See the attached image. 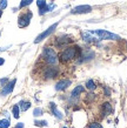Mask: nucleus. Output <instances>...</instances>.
<instances>
[{
	"label": "nucleus",
	"instance_id": "nucleus-22",
	"mask_svg": "<svg viewBox=\"0 0 127 128\" xmlns=\"http://www.w3.org/2000/svg\"><path fill=\"white\" fill-rule=\"evenodd\" d=\"M34 124L39 127H46L48 124H47V121H34Z\"/></svg>",
	"mask_w": 127,
	"mask_h": 128
},
{
	"label": "nucleus",
	"instance_id": "nucleus-26",
	"mask_svg": "<svg viewBox=\"0 0 127 128\" xmlns=\"http://www.w3.org/2000/svg\"><path fill=\"white\" fill-rule=\"evenodd\" d=\"M109 94H111V90H109L107 87H105V95H106V96H109Z\"/></svg>",
	"mask_w": 127,
	"mask_h": 128
},
{
	"label": "nucleus",
	"instance_id": "nucleus-18",
	"mask_svg": "<svg viewBox=\"0 0 127 128\" xmlns=\"http://www.w3.org/2000/svg\"><path fill=\"white\" fill-rule=\"evenodd\" d=\"M12 112H13V116L16 118V119H19V116H20V107L18 105H16V106H13V109H12Z\"/></svg>",
	"mask_w": 127,
	"mask_h": 128
},
{
	"label": "nucleus",
	"instance_id": "nucleus-32",
	"mask_svg": "<svg viewBox=\"0 0 127 128\" xmlns=\"http://www.w3.org/2000/svg\"><path fill=\"white\" fill-rule=\"evenodd\" d=\"M0 34H1V33H0Z\"/></svg>",
	"mask_w": 127,
	"mask_h": 128
},
{
	"label": "nucleus",
	"instance_id": "nucleus-14",
	"mask_svg": "<svg viewBox=\"0 0 127 128\" xmlns=\"http://www.w3.org/2000/svg\"><path fill=\"white\" fill-rule=\"evenodd\" d=\"M84 86H77L75 88L72 90V93H71V96L72 98H79V95H81V93L84 92Z\"/></svg>",
	"mask_w": 127,
	"mask_h": 128
},
{
	"label": "nucleus",
	"instance_id": "nucleus-30",
	"mask_svg": "<svg viewBox=\"0 0 127 128\" xmlns=\"http://www.w3.org/2000/svg\"><path fill=\"white\" fill-rule=\"evenodd\" d=\"M1 16H3V11L0 10V18H1Z\"/></svg>",
	"mask_w": 127,
	"mask_h": 128
},
{
	"label": "nucleus",
	"instance_id": "nucleus-2",
	"mask_svg": "<svg viewBox=\"0 0 127 128\" xmlns=\"http://www.w3.org/2000/svg\"><path fill=\"white\" fill-rule=\"evenodd\" d=\"M42 58L48 65H55L58 62V56L52 47H45L42 50Z\"/></svg>",
	"mask_w": 127,
	"mask_h": 128
},
{
	"label": "nucleus",
	"instance_id": "nucleus-10",
	"mask_svg": "<svg viewBox=\"0 0 127 128\" xmlns=\"http://www.w3.org/2000/svg\"><path fill=\"white\" fill-rule=\"evenodd\" d=\"M71 85H72V81H71V80H68V79H62V80L57 82L55 90H65V89L68 88Z\"/></svg>",
	"mask_w": 127,
	"mask_h": 128
},
{
	"label": "nucleus",
	"instance_id": "nucleus-27",
	"mask_svg": "<svg viewBox=\"0 0 127 128\" xmlns=\"http://www.w3.org/2000/svg\"><path fill=\"white\" fill-rule=\"evenodd\" d=\"M7 82V79H1L0 80V84H1V86H5V84Z\"/></svg>",
	"mask_w": 127,
	"mask_h": 128
},
{
	"label": "nucleus",
	"instance_id": "nucleus-24",
	"mask_svg": "<svg viewBox=\"0 0 127 128\" xmlns=\"http://www.w3.org/2000/svg\"><path fill=\"white\" fill-rule=\"evenodd\" d=\"M88 128H102V126H101L99 122H92V124L88 126Z\"/></svg>",
	"mask_w": 127,
	"mask_h": 128
},
{
	"label": "nucleus",
	"instance_id": "nucleus-29",
	"mask_svg": "<svg viewBox=\"0 0 127 128\" xmlns=\"http://www.w3.org/2000/svg\"><path fill=\"white\" fill-rule=\"evenodd\" d=\"M4 62H5V60L3 58H0V66H1V65H4Z\"/></svg>",
	"mask_w": 127,
	"mask_h": 128
},
{
	"label": "nucleus",
	"instance_id": "nucleus-8",
	"mask_svg": "<svg viewBox=\"0 0 127 128\" xmlns=\"http://www.w3.org/2000/svg\"><path fill=\"white\" fill-rule=\"evenodd\" d=\"M89 12H92V7L89 5H80V6L72 8L71 13L72 14H85V13H89Z\"/></svg>",
	"mask_w": 127,
	"mask_h": 128
},
{
	"label": "nucleus",
	"instance_id": "nucleus-16",
	"mask_svg": "<svg viewBox=\"0 0 127 128\" xmlns=\"http://www.w3.org/2000/svg\"><path fill=\"white\" fill-rule=\"evenodd\" d=\"M19 107L23 112H25V110H27V109L31 107V102H28V101H20Z\"/></svg>",
	"mask_w": 127,
	"mask_h": 128
},
{
	"label": "nucleus",
	"instance_id": "nucleus-6",
	"mask_svg": "<svg viewBox=\"0 0 127 128\" xmlns=\"http://www.w3.org/2000/svg\"><path fill=\"white\" fill-rule=\"evenodd\" d=\"M59 75V68L57 66L51 65L50 67H46L44 70V78L45 79H54Z\"/></svg>",
	"mask_w": 127,
	"mask_h": 128
},
{
	"label": "nucleus",
	"instance_id": "nucleus-12",
	"mask_svg": "<svg viewBox=\"0 0 127 128\" xmlns=\"http://www.w3.org/2000/svg\"><path fill=\"white\" fill-rule=\"evenodd\" d=\"M50 108H51V110H52V113H53V115L57 118V119H62V116H64V115H62L61 112L57 108V105H55L54 102H51V104H50Z\"/></svg>",
	"mask_w": 127,
	"mask_h": 128
},
{
	"label": "nucleus",
	"instance_id": "nucleus-19",
	"mask_svg": "<svg viewBox=\"0 0 127 128\" xmlns=\"http://www.w3.org/2000/svg\"><path fill=\"white\" fill-rule=\"evenodd\" d=\"M10 120L8 119H3L0 120V128H8L10 127Z\"/></svg>",
	"mask_w": 127,
	"mask_h": 128
},
{
	"label": "nucleus",
	"instance_id": "nucleus-9",
	"mask_svg": "<svg viewBox=\"0 0 127 128\" xmlns=\"http://www.w3.org/2000/svg\"><path fill=\"white\" fill-rule=\"evenodd\" d=\"M16 82H17V80H16V79H13V80H11V81L8 82L7 85L3 86V89H1V93H0V95L6 96V95H8L10 93H12V90H13L14 86H16Z\"/></svg>",
	"mask_w": 127,
	"mask_h": 128
},
{
	"label": "nucleus",
	"instance_id": "nucleus-17",
	"mask_svg": "<svg viewBox=\"0 0 127 128\" xmlns=\"http://www.w3.org/2000/svg\"><path fill=\"white\" fill-rule=\"evenodd\" d=\"M86 88L88 89V90H94V89L96 88V86H95V82L93 81V80H87L86 81Z\"/></svg>",
	"mask_w": 127,
	"mask_h": 128
},
{
	"label": "nucleus",
	"instance_id": "nucleus-1",
	"mask_svg": "<svg viewBox=\"0 0 127 128\" xmlns=\"http://www.w3.org/2000/svg\"><path fill=\"white\" fill-rule=\"evenodd\" d=\"M81 53L80 47L78 46H67V48H65L64 50L60 52L59 54V60L62 64H67L71 62L72 60H74L75 58H78Z\"/></svg>",
	"mask_w": 127,
	"mask_h": 128
},
{
	"label": "nucleus",
	"instance_id": "nucleus-4",
	"mask_svg": "<svg viewBox=\"0 0 127 128\" xmlns=\"http://www.w3.org/2000/svg\"><path fill=\"white\" fill-rule=\"evenodd\" d=\"M72 42H73V36H71V35H60L54 39V45L58 48L69 46Z\"/></svg>",
	"mask_w": 127,
	"mask_h": 128
},
{
	"label": "nucleus",
	"instance_id": "nucleus-28",
	"mask_svg": "<svg viewBox=\"0 0 127 128\" xmlns=\"http://www.w3.org/2000/svg\"><path fill=\"white\" fill-rule=\"evenodd\" d=\"M16 128H24V124H23V122H19V124H17Z\"/></svg>",
	"mask_w": 127,
	"mask_h": 128
},
{
	"label": "nucleus",
	"instance_id": "nucleus-23",
	"mask_svg": "<svg viewBox=\"0 0 127 128\" xmlns=\"http://www.w3.org/2000/svg\"><path fill=\"white\" fill-rule=\"evenodd\" d=\"M33 115L34 116H40V115H42V109L41 108H34V110H33Z\"/></svg>",
	"mask_w": 127,
	"mask_h": 128
},
{
	"label": "nucleus",
	"instance_id": "nucleus-7",
	"mask_svg": "<svg viewBox=\"0 0 127 128\" xmlns=\"http://www.w3.org/2000/svg\"><path fill=\"white\" fill-rule=\"evenodd\" d=\"M32 12H26V13H23L21 16H19L18 19V25L19 27H27L30 22H31V19H32Z\"/></svg>",
	"mask_w": 127,
	"mask_h": 128
},
{
	"label": "nucleus",
	"instance_id": "nucleus-21",
	"mask_svg": "<svg viewBox=\"0 0 127 128\" xmlns=\"http://www.w3.org/2000/svg\"><path fill=\"white\" fill-rule=\"evenodd\" d=\"M37 6L39 7V10L46 6V0H37Z\"/></svg>",
	"mask_w": 127,
	"mask_h": 128
},
{
	"label": "nucleus",
	"instance_id": "nucleus-13",
	"mask_svg": "<svg viewBox=\"0 0 127 128\" xmlns=\"http://www.w3.org/2000/svg\"><path fill=\"white\" fill-rule=\"evenodd\" d=\"M111 112H112L111 104H109V102H104V104L101 105V113H102V115H108Z\"/></svg>",
	"mask_w": 127,
	"mask_h": 128
},
{
	"label": "nucleus",
	"instance_id": "nucleus-3",
	"mask_svg": "<svg viewBox=\"0 0 127 128\" xmlns=\"http://www.w3.org/2000/svg\"><path fill=\"white\" fill-rule=\"evenodd\" d=\"M89 33L92 35H96L99 40H120L119 35L111 33L108 31H105V30H95V31L89 32Z\"/></svg>",
	"mask_w": 127,
	"mask_h": 128
},
{
	"label": "nucleus",
	"instance_id": "nucleus-31",
	"mask_svg": "<svg viewBox=\"0 0 127 128\" xmlns=\"http://www.w3.org/2000/svg\"><path fill=\"white\" fill-rule=\"evenodd\" d=\"M62 128H67V127H62Z\"/></svg>",
	"mask_w": 127,
	"mask_h": 128
},
{
	"label": "nucleus",
	"instance_id": "nucleus-25",
	"mask_svg": "<svg viewBox=\"0 0 127 128\" xmlns=\"http://www.w3.org/2000/svg\"><path fill=\"white\" fill-rule=\"evenodd\" d=\"M7 7V0H1L0 1V10H4Z\"/></svg>",
	"mask_w": 127,
	"mask_h": 128
},
{
	"label": "nucleus",
	"instance_id": "nucleus-11",
	"mask_svg": "<svg viewBox=\"0 0 127 128\" xmlns=\"http://www.w3.org/2000/svg\"><path fill=\"white\" fill-rule=\"evenodd\" d=\"M93 56H94V53H93V52H91V50H87V52H85V53H82V52H81L80 55H79V58H80L79 62L88 61V60L93 59Z\"/></svg>",
	"mask_w": 127,
	"mask_h": 128
},
{
	"label": "nucleus",
	"instance_id": "nucleus-15",
	"mask_svg": "<svg viewBox=\"0 0 127 128\" xmlns=\"http://www.w3.org/2000/svg\"><path fill=\"white\" fill-rule=\"evenodd\" d=\"M54 7H55V5H54V4H51V5H48V6L46 5L45 7L40 8V11H39V14H40V16H42V14H45V13H47V12L53 11Z\"/></svg>",
	"mask_w": 127,
	"mask_h": 128
},
{
	"label": "nucleus",
	"instance_id": "nucleus-20",
	"mask_svg": "<svg viewBox=\"0 0 127 128\" xmlns=\"http://www.w3.org/2000/svg\"><path fill=\"white\" fill-rule=\"evenodd\" d=\"M32 1H33V0H21V2H20V8H24V7H26V6H28V5H31Z\"/></svg>",
	"mask_w": 127,
	"mask_h": 128
},
{
	"label": "nucleus",
	"instance_id": "nucleus-5",
	"mask_svg": "<svg viewBox=\"0 0 127 128\" xmlns=\"http://www.w3.org/2000/svg\"><path fill=\"white\" fill-rule=\"evenodd\" d=\"M58 27V22H55V24H53L52 26H50V27L47 28L46 31H44L42 33H40V34L35 38V40H34V44H39V42H41L44 39H46V38H48L52 33H53L54 31H55V28Z\"/></svg>",
	"mask_w": 127,
	"mask_h": 128
}]
</instances>
